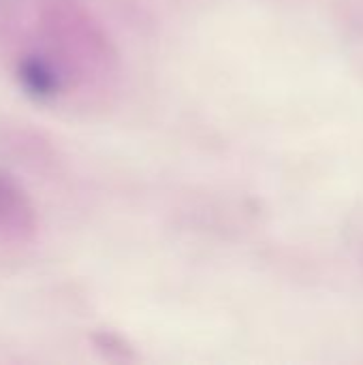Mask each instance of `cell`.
I'll list each match as a JSON object with an SVG mask.
<instances>
[{
	"mask_svg": "<svg viewBox=\"0 0 363 365\" xmlns=\"http://www.w3.org/2000/svg\"><path fill=\"white\" fill-rule=\"evenodd\" d=\"M39 218L28 190L0 171V242L26 244L36 235Z\"/></svg>",
	"mask_w": 363,
	"mask_h": 365,
	"instance_id": "obj_1",
	"label": "cell"
}]
</instances>
